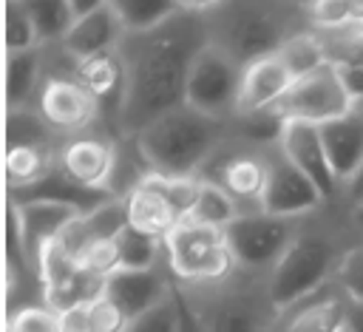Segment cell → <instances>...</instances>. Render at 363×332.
Masks as SVG:
<instances>
[{
    "label": "cell",
    "mask_w": 363,
    "mask_h": 332,
    "mask_svg": "<svg viewBox=\"0 0 363 332\" xmlns=\"http://www.w3.org/2000/svg\"><path fill=\"white\" fill-rule=\"evenodd\" d=\"M204 6L207 3H182L162 26L122 40L125 91L113 128L116 139L136 136L153 119L184 105L190 68L210 45Z\"/></svg>",
    "instance_id": "obj_1"
},
{
    "label": "cell",
    "mask_w": 363,
    "mask_h": 332,
    "mask_svg": "<svg viewBox=\"0 0 363 332\" xmlns=\"http://www.w3.org/2000/svg\"><path fill=\"white\" fill-rule=\"evenodd\" d=\"M360 241L363 236L352 224V204L343 193L303 216L295 241L269 272L275 304L284 309L335 281L343 258Z\"/></svg>",
    "instance_id": "obj_2"
},
{
    "label": "cell",
    "mask_w": 363,
    "mask_h": 332,
    "mask_svg": "<svg viewBox=\"0 0 363 332\" xmlns=\"http://www.w3.org/2000/svg\"><path fill=\"white\" fill-rule=\"evenodd\" d=\"M210 43L238 65L272 57L281 45L312 28L303 3H207Z\"/></svg>",
    "instance_id": "obj_3"
},
{
    "label": "cell",
    "mask_w": 363,
    "mask_h": 332,
    "mask_svg": "<svg viewBox=\"0 0 363 332\" xmlns=\"http://www.w3.org/2000/svg\"><path fill=\"white\" fill-rule=\"evenodd\" d=\"M136 136L153 173L199 176L230 139V122L204 116L190 105H179L164 116L153 119Z\"/></svg>",
    "instance_id": "obj_4"
},
{
    "label": "cell",
    "mask_w": 363,
    "mask_h": 332,
    "mask_svg": "<svg viewBox=\"0 0 363 332\" xmlns=\"http://www.w3.org/2000/svg\"><path fill=\"white\" fill-rule=\"evenodd\" d=\"M204 332H272L281 306L269 289V272L235 267L224 281L179 287Z\"/></svg>",
    "instance_id": "obj_5"
},
{
    "label": "cell",
    "mask_w": 363,
    "mask_h": 332,
    "mask_svg": "<svg viewBox=\"0 0 363 332\" xmlns=\"http://www.w3.org/2000/svg\"><path fill=\"white\" fill-rule=\"evenodd\" d=\"M164 255L179 287H207L224 281L238 267L224 230L199 224L193 218H184L164 238Z\"/></svg>",
    "instance_id": "obj_6"
},
{
    "label": "cell",
    "mask_w": 363,
    "mask_h": 332,
    "mask_svg": "<svg viewBox=\"0 0 363 332\" xmlns=\"http://www.w3.org/2000/svg\"><path fill=\"white\" fill-rule=\"evenodd\" d=\"M301 218H284L264 210L241 213L230 227H224L230 253L238 267L252 272H272L295 241Z\"/></svg>",
    "instance_id": "obj_7"
},
{
    "label": "cell",
    "mask_w": 363,
    "mask_h": 332,
    "mask_svg": "<svg viewBox=\"0 0 363 332\" xmlns=\"http://www.w3.org/2000/svg\"><path fill=\"white\" fill-rule=\"evenodd\" d=\"M241 77H244V65H238L210 43L190 68L184 105L196 108L204 116L230 122L238 114Z\"/></svg>",
    "instance_id": "obj_8"
},
{
    "label": "cell",
    "mask_w": 363,
    "mask_h": 332,
    "mask_svg": "<svg viewBox=\"0 0 363 332\" xmlns=\"http://www.w3.org/2000/svg\"><path fill=\"white\" fill-rule=\"evenodd\" d=\"M199 176L218 184L241 207V213H255L264 204L267 148H250L230 136Z\"/></svg>",
    "instance_id": "obj_9"
},
{
    "label": "cell",
    "mask_w": 363,
    "mask_h": 332,
    "mask_svg": "<svg viewBox=\"0 0 363 332\" xmlns=\"http://www.w3.org/2000/svg\"><path fill=\"white\" fill-rule=\"evenodd\" d=\"M354 108L357 105L349 96L335 62H323L312 74L295 79V85L278 105V111L286 116V122H309L318 128L352 114Z\"/></svg>",
    "instance_id": "obj_10"
},
{
    "label": "cell",
    "mask_w": 363,
    "mask_h": 332,
    "mask_svg": "<svg viewBox=\"0 0 363 332\" xmlns=\"http://www.w3.org/2000/svg\"><path fill=\"white\" fill-rule=\"evenodd\" d=\"M34 108L60 139L91 133L102 119L99 99L74 74H45Z\"/></svg>",
    "instance_id": "obj_11"
},
{
    "label": "cell",
    "mask_w": 363,
    "mask_h": 332,
    "mask_svg": "<svg viewBox=\"0 0 363 332\" xmlns=\"http://www.w3.org/2000/svg\"><path fill=\"white\" fill-rule=\"evenodd\" d=\"M326 199L320 190L286 159L281 145L267 148V187H264V213L284 218H303L315 213Z\"/></svg>",
    "instance_id": "obj_12"
},
{
    "label": "cell",
    "mask_w": 363,
    "mask_h": 332,
    "mask_svg": "<svg viewBox=\"0 0 363 332\" xmlns=\"http://www.w3.org/2000/svg\"><path fill=\"white\" fill-rule=\"evenodd\" d=\"M116 156V139L111 133H82L62 139L57 153V170L79 187L108 190Z\"/></svg>",
    "instance_id": "obj_13"
},
{
    "label": "cell",
    "mask_w": 363,
    "mask_h": 332,
    "mask_svg": "<svg viewBox=\"0 0 363 332\" xmlns=\"http://www.w3.org/2000/svg\"><path fill=\"white\" fill-rule=\"evenodd\" d=\"M349 301L352 298L343 292V287L329 281L318 292L284 306L272 332H343Z\"/></svg>",
    "instance_id": "obj_14"
},
{
    "label": "cell",
    "mask_w": 363,
    "mask_h": 332,
    "mask_svg": "<svg viewBox=\"0 0 363 332\" xmlns=\"http://www.w3.org/2000/svg\"><path fill=\"white\" fill-rule=\"evenodd\" d=\"M281 150L320 190V196L326 201H332V199H337L343 193L340 182L332 173V165H329V156H326V148H323V139H320L318 125H309V122H286L284 136H281Z\"/></svg>",
    "instance_id": "obj_15"
},
{
    "label": "cell",
    "mask_w": 363,
    "mask_h": 332,
    "mask_svg": "<svg viewBox=\"0 0 363 332\" xmlns=\"http://www.w3.org/2000/svg\"><path fill=\"white\" fill-rule=\"evenodd\" d=\"M173 292V275L167 261L156 270H116L105 281V298H111L130 321L167 301Z\"/></svg>",
    "instance_id": "obj_16"
},
{
    "label": "cell",
    "mask_w": 363,
    "mask_h": 332,
    "mask_svg": "<svg viewBox=\"0 0 363 332\" xmlns=\"http://www.w3.org/2000/svg\"><path fill=\"white\" fill-rule=\"evenodd\" d=\"M125 37H128V28H125L116 6L96 3L94 11H88L85 17H79L74 23V28L60 43V48L65 51V57L79 62V60H88V57H96L105 51H116Z\"/></svg>",
    "instance_id": "obj_17"
},
{
    "label": "cell",
    "mask_w": 363,
    "mask_h": 332,
    "mask_svg": "<svg viewBox=\"0 0 363 332\" xmlns=\"http://www.w3.org/2000/svg\"><path fill=\"white\" fill-rule=\"evenodd\" d=\"M292 85H295V77L289 74V68L281 62L278 54L244 65L238 114H255V111L278 108Z\"/></svg>",
    "instance_id": "obj_18"
},
{
    "label": "cell",
    "mask_w": 363,
    "mask_h": 332,
    "mask_svg": "<svg viewBox=\"0 0 363 332\" xmlns=\"http://www.w3.org/2000/svg\"><path fill=\"white\" fill-rule=\"evenodd\" d=\"M318 131H320L332 173L340 182V187H346L363 167V111L354 108L352 114L335 122H326Z\"/></svg>",
    "instance_id": "obj_19"
},
{
    "label": "cell",
    "mask_w": 363,
    "mask_h": 332,
    "mask_svg": "<svg viewBox=\"0 0 363 332\" xmlns=\"http://www.w3.org/2000/svg\"><path fill=\"white\" fill-rule=\"evenodd\" d=\"M74 77L99 99L102 116H108V131L113 136L116 114H119V102H122V91H125V65H122L119 48L74 62Z\"/></svg>",
    "instance_id": "obj_20"
},
{
    "label": "cell",
    "mask_w": 363,
    "mask_h": 332,
    "mask_svg": "<svg viewBox=\"0 0 363 332\" xmlns=\"http://www.w3.org/2000/svg\"><path fill=\"white\" fill-rule=\"evenodd\" d=\"M11 201V199H9ZM17 204V201H14ZM20 207V218H23V236H26V253L28 261L37 272V261L40 255L62 236V230L82 216L79 210L68 207V204H54V201H26L17 204Z\"/></svg>",
    "instance_id": "obj_21"
},
{
    "label": "cell",
    "mask_w": 363,
    "mask_h": 332,
    "mask_svg": "<svg viewBox=\"0 0 363 332\" xmlns=\"http://www.w3.org/2000/svg\"><path fill=\"white\" fill-rule=\"evenodd\" d=\"M11 201L26 204V201H54V204H68L74 210H79L82 216L94 213L96 207H102L105 201L116 199L108 190H91V187H79L74 184L68 176H62L60 170H51L45 179L28 184V187H17L6 193Z\"/></svg>",
    "instance_id": "obj_22"
},
{
    "label": "cell",
    "mask_w": 363,
    "mask_h": 332,
    "mask_svg": "<svg viewBox=\"0 0 363 332\" xmlns=\"http://www.w3.org/2000/svg\"><path fill=\"white\" fill-rule=\"evenodd\" d=\"M125 210H128V227L153 238H167L184 218L179 216V210L150 184L142 182L128 199H125Z\"/></svg>",
    "instance_id": "obj_23"
},
{
    "label": "cell",
    "mask_w": 363,
    "mask_h": 332,
    "mask_svg": "<svg viewBox=\"0 0 363 332\" xmlns=\"http://www.w3.org/2000/svg\"><path fill=\"white\" fill-rule=\"evenodd\" d=\"M43 82H45L43 45L20 54H6V108L34 105Z\"/></svg>",
    "instance_id": "obj_24"
},
{
    "label": "cell",
    "mask_w": 363,
    "mask_h": 332,
    "mask_svg": "<svg viewBox=\"0 0 363 332\" xmlns=\"http://www.w3.org/2000/svg\"><path fill=\"white\" fill-rule=\"evenodd\" d=\"M60 145H17V148H6V162L3 165H6L9 190L28 187V184L45 179L51 170H57Z\"/></svg>",
    "instance_id": "obj_25"
},
{
    "label": "cell",
    "mask_w": 363,
    "mask_h": 332,
    "mask_svg": "<svg viewBox=\"0 0 363 332\" xmlns=\"http://www.w3.org/2000/svg\"><path fill=\"white\" fill-rule=\"evenodd\" d=\"M150 173H153V167H150V162L139 145V136H119L108 193L116 199H128Z\"/></svg>",
    "instance_id": "obj_26"
},
{
    "label": "cell",
    "mask_w": 363,
    "mask_h": 332,
    "mask_svg": "<svg viewBox=\"0 0 363 332\" xmlns=\"http://www.w3.org/2000/svg\"><path fill=\"white\" fill-rule=\"evenodd\" d=\"M105 281L108 278H99V275H91L85 270H77L71 272L68 278H60L54 284H45L43 287V304L51 306L54 312H68L74 306H82V304H94L105 295Z\"/></svg>",
    "instance_id": "obj_27"
},
{
    "label": "cell",
    "mask_w": 363,
    "mask_h": 332,
    "mask_svg": "<svg viewBox=\"0 0 363 332\" xmlns=\"http://www.w3.org/2000/svg\"><path fill=\"white\" fill-rule=\"evenodd\" d=\"M62 139L45 125L34 105L6 108V148L17 145H60Z\"/></svg>",
    "instance_id": "obj_28"
},
{
    "label": "cell",
    "mask_w": 363,
    "mask_h": 332,
    "mask_svg": "<svg viewBox=\"0 0 363 332\" xmlns=\"http://www.w3.org/2000/svg\"><path fill=\"white\" fill-rule=\"evenodd\" d=\"M116 244H119V270H156L167 261L162 238L136 233L130 227H125L116 236Z\"/></svg>",
    "instance_id": "obj_29"
},
{
    "label": "cell",
    "mask_w": 363,
    "mask_h": 332,
    "mask_svg": "<svg viewBox=\"0 0 363 332\" xmlns=\"http://www.w3.org/2000/svg\"><path fill=\"white\" fill-rule=\"evenodd\" d=\"M278 57H281V62L289 68V74H292L295 79H301V77L312 74L315 68H320L323 62H329V60H326L323 40H320V34L312 31V28H306V31L289 37V40L281 45Z\"/></svg>",
    "instance_id": "obj_30"
},
{
    "label": "cell",
    "mask_w": 363,
    "mask_h": 332,
    "mask_svg": "<svg viewBox=\"0 0 363 332\" xmlns=\"http://www.w3.org/2000/svg\"><path fill=\"white\" fill-rule=\"evenodd\" d=\"M238 216H241V207H238L218 184H213V182H207V179L199 176V199H196V204H193L190 218L199 221V224L224 230V227H230Z\"/></svg>",
    "instance_id": "obj_31"
},
{
    "label": "cell",
    "mask_w": 363,
    "mask_h": 332,
    "mask_svg": "<svg viewBox=\"0 0 363 332\" xmlns=\"http://www.w3.org/2000/svg\"><path fill=\"white\" fill-rule=\"evenodd\" d=\"M28 14H31V23H34V31H37V40L40 45H60L68 31L74 28L77 17H74V9L71 3H26Z\"/></svg>",
    "instance_id": "obj_32"
},
{
    "label": "cell",
    "mask_w": 363,
    "mask_h": 332,
    "mask_svg": "<svg viewBox=\"0 0 363 332\" xmlns=\"http://www.w3.org/2000/svg\"><path fill=\"white\" fill-rule=\"evenodd\" d=\"M128 34H142L156 26H162L167 17L179 11L182 3H153V0H136V3H113Z\"/></svg>",
    "instance_id": "obj_33"
},
{
    "label": "cell",
    "mask_w": 363,
    "mask_h": 332,
    "mask_svg": "<svg viewBox=\"0 0 363 332\" xmlns=\"http://www.w3.org/2000/svg\"><path fill=\"white\" fill-rule=\"evenodd\" d=\"M3 14H6V34H3L6 54H20V51L40 48V40H37V31H34V23H31V14H28L26 3L9 0Z\"/></svg>",
    "instance_id": "obj_34"
},
{
    "label": "cell",
    "mask_w": 363,
    "mask_h": 332,
    "mask_svg": "<svg viewBox=\"0 0 363 332\" xmlns=\"http://www.w3.org/2000/svg\"><path fill=\"white\" fill-rule=\"evenodd\" d=\"M145 182H150L179 210L182 218H190L193 204L199 199V176H162V173H150Z\"/></svg>",
    "instance_id": "obj_35"
},
{
    "label": "cell",
    "mask_w": 363,
    "mask_h": 332,
    "mask_svg": "<svg viewBox=\"0 0 363 332\" xmlns=\"http://www.w3.org/2000/svg\"><path fill=\"white\" fill-rule=\"evenodd\" d=\"M6 332H62V321L51 306L28 304L6 315Z\"/></svg>",
    "instance_id": "obj_36"
},
{
    "label": "cell",
    "mask_w": 363,
    "mask_h": 332,
    "mask_svg": "<svg viewBox=\"0 0 363 332\" xmlns=\"http://www.w3.org/2000/svg\"><path fill=\"white\" fill-rule=\"evenodd\" d=\"M303 9H306V20H309L312 31H318V34L340 31V28H354L352 0H349V3H337V0L303 3Z\"/></svg>",
    "instance_id": "obj_37"
},
{
    "label": "cell",
    "mask_w": 363,
    "mask_h": 332,
    "mask_svg": "<svg viewBox=\"0 0 363 332\" xmlns=\"http://www.w3.org/2000/svg\"><path fill=\"white\" fill-rule=\"evenodd\" d=\"M79 270L91 272V275H99V278H108L119 270V244L116 238H94L85 253L79 255Z\"/></svg>",
    "instance_id": "obj_38"
},
{
    "label": "cell",
    "mask_w": 363,
    "mask_h": 332,
    "mask_svg": "<svg viewBox=\"0 0 363 332\" xmlns=\"http://www.w3.org/2000/svg\"><path fill=\"white\" fill-rule=\"evenodd\" d=\"M176 321H179V306H176V295L170 292L167 301L133 318L125 332H176Z\"/></svg>",
    "instance_id": "obj_39"
},
{
    "label": "cell",
    "mask_w": 363,
    "mask_h": 332,
    "mask_svg": "<svg viewBox=\"0 0 363 332\" xmlns=\"http://www.w3.org/2000/svg\"><path fill=\"white\" fill-rule=\"evenodd\" d=\"M335 281L343 287V292L352 301H363V241L343 258Z\"/></svg>",
    "instance_id": "obj_40"
},
{
    "label": "cell",
    "mask_w": 363,
    "mask_h": 332,
    "mask_svg": "<svg viewBox=\"0 0 363 332\" xmlns=\"http://www.w3.org/2000/svg\"><path fill=\"white\" fill-rule=\"evenodd\" d=\"M91 315H94V329L96 332H125L128 323H130V318L105 295L91 304Z\"/></svg>",
    "instance_id": "obj_41"
},
{
    "label": "cell",
    "mask_w": 363,
    "mask_h": 332,
    "mask_svg": "<svg viewBox=\"0 0 363 332\" xmlns=\"http://www.w3.org/2000/svg\"><path fill=\"white\" fill-rule=\"evenodd\" d=\"M173 295H176V306H179V321H176V332H204L199 315L193 312L190 301L184 298V292L179 289V284L173 281Z\"/></svg>",
    "instance_id": "obj_42"
},
{
    "label": "cell",
    "mask_w": 363,
    "mask_h": 332,
    "mask_svg": "<svg viewBox=\"0 0 363 332\" xmlns=\"http://www.w3.org/2000/svg\"><path fill=\"white\" fill-rule=\"evenodd\" d=\"M60 321H62V332H96L94 329L91 304H82V306H74V309L62 312Z\"/></svg>",
    "instance_id": "obj_43"
},
{
    "label": "cell",
    "mask_w": 363,
    "mask_h": 332,
    "mask_svg": "<svg viewBox=\"0 0 363 332\" xmlns=\"http://www.w3.org/2000/svg\"><path fill=\"white\" fill-rule=\"evenodd\" d=\"M335 68H337V74H340L349 96L354 99V105H360L363 102V62H357V65L343 62V65H335Z\"/></svg>",
    "instance_id": "obj_44"
},
{
    "label": "cell",
    "mask_w": 363,
    "mask_h": 332,
    "mask_svg": "<svg viewBox=\"0 0 363 332\" xmlns=\"http://www.w3.org/2000/svg\"><path fill=\"white\" fill-rule=\"evenodd\" d=\"M346 332H363V301H349L346 312Z\"/></svg>",
    "instance_id": "obj_45"
},
{
    "label": "cell",
    "mask_w": 363,
    "mask_h": 332,
    "mask_svg": "<svg viewBox=\"0 0 363 332\" xmlns=\"http://www.w3.org/2000/svg\"><path fill=\"white\" fill-rule=\"evenodd\" d=\"M343 199L354 207V204H363V167L357 170V176L343 187Z\"/></svg>",
    "instance_id": "obj_46"
},
{
    "label": "cell",
    "mask_w": 363,
    "mask_h": 332,
    "mask_svg": "<svg viewBox=\"0 0 363 332\" xmlns=\"http://www.w3.org/2000/svg\"><path fill=\"white\" fill-rule=\"evenodd\" d=\"M352 224H354V230L363 236V204H354V207H352Z\"/></svg>",
    "instance_id": "obj_47"
},
{
    "label": "cell",
    "mask_w": 363,
    "mask_h": 332,
    "mask_svg": "<svg viewBox=\"0 0 363 332\" xmlns=\"http://www.w3.org/2000/svg\"><path fill=\"white\" fill-rule=\"evenodd\" d=\"M357 108H360V111H363V102H360V105H357Z\"/></svg>",
    "instance_id": "obj_48"
}]
</instances>
